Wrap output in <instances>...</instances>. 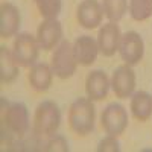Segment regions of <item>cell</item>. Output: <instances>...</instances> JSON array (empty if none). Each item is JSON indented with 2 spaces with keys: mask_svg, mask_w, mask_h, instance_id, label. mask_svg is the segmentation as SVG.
<instances>
[{
  "mask_svg": "<svg viewBox=\"0 0 152 152\" xmlns=\"http://www.w3.org/2000/svg\"><path fill=\"white\" fill-rule=\"evenodd\" d=\"M110 87H111V81L104 70H93L88 73L85 79V91H87L88 99L91 100L105 99Z\"/></svg>",
  "mask_w": 152,
  "mask_h": 152,
  "instance_id": "obj_13",
  "label": "cell"
},
{
  "mask_svg": "<svg viewBox=\"0 0 152 152\" xmlns=\"http://www.w3.org/2000/svg\"><path fill=\"white\" fill-rule=\"evenodd\" d=\"M18 76V64L12 55V50L0 46V81L3 84H11Z\"/></svg>",
  "mask_w": 152,
  "mask_h": 152,
  "instance_id": "obj_16",
  "label": "cell"
},
{
  "mask_svg": "<svg viewBox=\"0 0 152 152\" xmlns=\"http://www.w3.org/2000/svg\"><path fill=\"white\" fill-rule=\"evenodd\" d=\"M120 38H122V32H120V28L117 24L114 21L105 23L104 26L99 29V35H97L99 52L104 56H108V58L116 55V52L119 50Z\"/></svg>",
  "mask_w": 152,
  "mask_h": 152,
  "instance_id": "obj_9",
  "label": "cell"
},
{
  "mask_svg": "<svg viewBox=\"0 0 152 152\" xmlns=\"http://www.w3.org/2000/svg\"><path fill=\"white\" fill-rule=\"evenodd\" d=\"M52 72L59 79H69L75 75L76 67H78V61L73 53V46L64 40L61 41L52 55Z\"/></svg>",
  "mask_w": 152,
  "mask_h": 152,
  "instance_id": "obj_4",
  "label": "cell"
},
{
  "mask_svg": "<svg viewBox=\"0 0 152 152\" xmlns=\"http://www.w3.org/2000/svg\"><path fill=\"white\" fill-rule=\"evenodd\" d=\"M76 18L84 29L97 28L104 18V9L97 0H82L76 9Z\"/></svg>",
  "mask_w": 152,
  "mask_h": 152,
  "instance_id": "obj_11",
  "label": "cell"
},
{
  "mask_svg": "<svg viewBox=\"0 0 152 152\" xmlns=\"http://www.w3.org/2000/svg\"><path fill=\"white\" fill-rule=\"evenodd\" d=\"M20 28V12L15 5L2 3L0 6V35L2 38H11L18 32Z\"/></svg>",
  "mask_w": 152,
  "mask_h": 152,
  "instance_id": "obj_14",
  "label": "cell"
},
{
  "mask_svg": "<svg viewBox=\"0 0 152 152\" xmlns=\"http://www.w3.org/2000/svg\"><path fill=\"white\" fill-rule=\"evenodd\" d=\"M46 152H69V143L62 135H50L49 140L44 143Z\"/></svg>",
  "mask_w": 152,
  "mask_h": 152,
  "instance_id": "obj_21",
  "label": "cell"
},
{
  "mask_svg": "<svg viewBox=\"0 0 152 152\" xmlns=\"http://www.w3.org/2000/svg\"><path fill=\"white\" fill-rule=\"evenodd\" d=\"M111 88H113L114 94H116V97H120V99H126L134 93L135 73L131 69V66L123 64L114 70L111 76Z\"/></svg>",
  "mask_w": 152,
  "mask_h": 152,
  "instance_id": "obj_8",
  "label": "cell"
},
{
  "mask_svg": "<svg viewBox=\"0 0 152 152\" xmlns=\"http://www.w3.org/2000/svg\"><path fill=\"white\" fill-rule=\"evenodd\" d=\"M119 53L122 59L125 61V64H128L131 67L137 66L145 55V43L140 34H137L134 31L123 34L119 44Z\"/></svg>",
  "mask_w": 152,
  "mask_h": 152,
  "instance_id": "obj_7",
  "label": "cell"
},
{
  "mask_svg": "<svg viewBox=\"0 0 152 152\" xmlns=\"http://www.w3.org/2000/svg\"><path fill=\"white\" fill-rule=\"evenodd\" d=\"M2 128L11 131L14 135L18 138L24 137L29 132L31 128V120H29V111L28 107L21 104V102H6L5 107V100L2 99Z\"/></svg>",
  "mask_w": 152,
  "mask_h": 152,
  "instance_id": "obj_3",
  "label": "cell"
},
{
  "mask_svg": "<svg viewBox=\"0 0 152 152\" xmlns=\"http://www.w3.org/2000/svg\"><path fill=\"white\" fill-rule=\"evenodd\" d=\"M100 125L108 135L117 137L128 126V111L120 104H110L100 114Z\"/></svg>",
  "mask_w": 152,
  "mask_h": 152,
  "instance_id": "obj_6",
  "label": "cell"
},
{
  "mask_svg": "<svg viewBox=\"0 0 152 152\" xmlns=\"http://www.w3.org/2000/svg\"><path fill=\"white\" fill-rule=\"evenodd\" d=\"M61 125V111L53 100H43L34 114L32 132L40 137L53 135Z\"/></svg>",
  "mask_w": 152,
  "mask_h": 152,
  "instance_id": "obj_2",
  "label": "cell"
},
{
  "mask_svg": "<svg viewBox=\"0 0 152 152\" xmlns=\"http://www.w3.org/2000/svg\"><path fill=\"white\" fill-rule=\"evenodd\" d=\"M40 14L46 18H56L61 12V0H34Z\"/></svg>",
  "mask_w": 152,
  "mask_h": 152,
  "instance_id": "obj_20",
  "label": "cell"
},
{
  "mask_svg": "<svg viewBox=\"0 0 152 152\" xmlns=\"http://www.w3.org/2000/svg\"><path fill=\"white\" fill-rule=\"evenodd\" d=\"M73 53L78 64L91 66L97 59V53H99L97 41L90 35H81L73 43Z\"/></svg>",
  "mask_w": 152,
  "mask_h": 152,
  "instance_id": "obj_12",
  "label": "cell"
},
{
  "mask_svg": "<svg viewBox=\"0 0 152 152\" xmlns=\"http://www.w3.org/2000/svg\"><path fill=\"white\" fill-rule=\"evenodd\" d=\"M40 49L41 47L38 44L37 37H34L28 32H23L15 37L14 44H12V55H14L18 66L31 67V66H35Z\"/></svg>",
  "mask_w": 152,
  "mask_h": 152,
  "instance_id": "obj_5",
  "label": "cell"
},
{
  "mask_svg": "<svg viewBox=\"0 0 152 152\" xmlns=\"http://www.w3.org/2000/svg\"><path fill=\"white\" fill-rule=\"evenodd\" d=\"M100 5H102L105 17L114 23L122 20L128 11V0H102Z\"/></svg>",
  "mask_w": 152,
  "mask_h": 152,
  "instance_id": "obj_18",
  "label": "cell"
},
{
  "mask_svg": "<svg viewBox=\"0 0 152 152\" xmlns=\"http://www.w3.org/2000/svg\"><path fill=\"white\" fill-rule=\"evenodd\" d=\"M97 151L99 152H119L120 151V145H119L117 138L114 135H108V137L102 138V140L99 142Z\"/></svg>",
  "mask_w": 152,
  "mask_h": 152,
  "instance_id": "obj_22",
  "label": "cell"
},
{
  "mask_svg": "<svg viewBox=\"0 0 152 152\" xmlns=\"http://www.w3.org/2000/svg\"><path fill=\"white\" fill-rule=\"evenodd\" d=\"M129 14L135 21L148 20L152 15V0H129Z\"/></svg>",
  "mask_w": 152,
  "mask_h": 152,
  "instance_id": "obj_19",
  "label": "cell"
},
{
  "mask_svg": "<svg viewBox=\"0 0 152 152\" xmlns=\"http://www.w3.org/2000/svg\"><path fill=\"white\" fill-rule=\"evenodd\" d=\"M96 110L91 99L79 97L70 105L69 110V123L73 132L78 135H88L94 128Z\"/></svg>",
  "mask_w": 152,
  "mask_h": 152,
  "instance_id": "obj_1",
  "label": "cell"
},
{
  "mask_svg": "<svg viewBox=\"0 0 152 152\" xmlns=\"http://www.w3.org/2000/svg\"><path fill=\"white\" fill-rule=\"evenodd\" d=\"M62 38V26L56 18H46L37 31V40L43 50L55 49Z\"/></svg>",
  "mask_w": 152,
  "mask_h": 152,
  "instance_id": "obj_10",
  "label": "cell"
},
{
  "mask_svg": "<svg viewBox=\"0 0 152 152\" xmlns=\"http://www.w3.org/2000/svg\"><path fill=\"white\" fill-rule=\"evenodd\" d=\"M29 84L34 90L37 91H47L50 85H52L53 79V72L52 67H49L47 64H35L31 67V72L28 75Z\"/></svg>",
  "mask_w": 152,
  "mask_h": 152,
  "instance_id": "obj_15",
  "label": "cell"
},
{
  "mask_svg": "<svg viewBox=\"0 0 152 152\" xmlns=\"http://www.w3.org/2000/svg\"><path fill=\"white\" fill-rule=\"evenodd\" d=\"M131 113L138 122H146L152 116V96L146 91H137L131 97Z\"/></svg>",
  "mask_w": 152,
  "mask_h": 152,
  "instance_id": "obj_17",
  "label": "cell"
}]
</instances>
